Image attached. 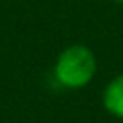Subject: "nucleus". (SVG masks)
<instances>
[{"label":"nucleus","instance_id":"obj_3","mask_svg":"<svg viewBox=\"0 0 123 123\" xmlns=\"http://www.w3.org/2000/svg\"><path fill=\"white\" fill-rule=\"evenodd\" d=\"M113 2H115V4H123V0H113Z\"/></svg>","mask_w":123,"mask_h":123},{"label":"nucleus","instance_id":"obj_2","mask_svg":"<svg viewBox=\"0 0 123 123\" xmlns=\"http://www.w3.org/2000/svg\"><path fill=\"white\" fill-rule=\"evenodd\" d=\"M102 106L110 115H113L117 119H123V73L115 75L104 86Z\"/></svg>","mask_w":123,"mask_h":123},{"label":"nucleus","instance_id":"obj_1","mask_svg":"<svg viewBox=\"0 0 123 123\" xmlns=\"http://www.w3.org/2000/svg\"><path fill=\"white\" fill-rule=\"evenodd\" d=\"M96 56L85 44L63 48L54 62V77L65 88H83L96 75Z\"/></svg>","mask_w":123,"mask_h":123}]
</instances>
